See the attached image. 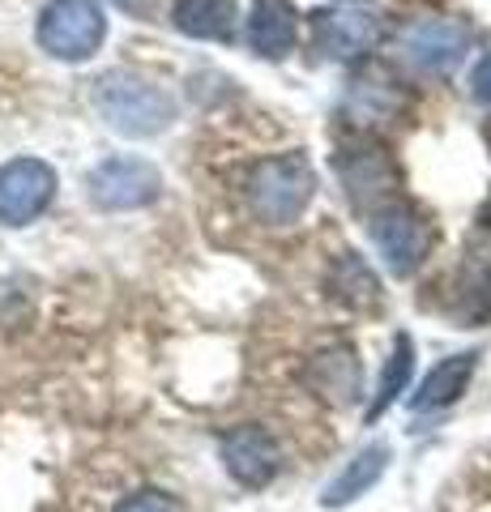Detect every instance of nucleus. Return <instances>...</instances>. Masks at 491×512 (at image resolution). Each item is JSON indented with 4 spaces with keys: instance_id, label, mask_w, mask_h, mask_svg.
Instances as JSON below:
<instances>
[{
    "instance_id": "obj_16",
    "label": "nucleus",
    "mask_w": 491,
    "mask_h": 512,
    "mask_svg": "<svg viewBox=\"0 0 491 512\" xmlns=\"http://www.w3.org/2000/svg\"><path fill=\"white\" fill-rule=\"evenodd\" d=\"M329 286H334V295L346 299L351 308H376L380 303V282L355 252H342L334 261V269H329Z\"/></svg>"
},
{
    "instance_id": "obj_1",
    "label": "nucleus",
    "mask_w": 491,
    "mask_h": 512,
    "mask_svg": "<svg viewBox=\"0 0 491 512\" xmlns=\"http://www.w3.org/2000/svg\"><path fill=\"white\" fill-rule=\"evenodd\" d=\"M94 107L120 137H158L176 124V99L137 73H107L94 86Z\"/></svg>"
},
{
    "instance_id": "obj_18",
    "label": "nucleus",
    "mask_w": 491,
    "mask_h": 512,
    "mask_svg": "<svg viewBox=\"0 0 491 512\" xmlns=\"http://www.w3.org/2000/svg\"><path fill=\"white\" fill-rule=\"evenodd\" d=\"M116 512H176V504L167 500L163 491H137V495H129Z\"/></svg>"
},
{
    "instance_id": "obj_10",
    "label": "nucleus",
    "mask_w": 491,
    "mask_h": 512,
    "mask_svg": "<svg viewBox=\"0 0 491 512\" xmlns=\"http://www.w3.org/2000/svg\"><path fill=\"white\" fill-rule=\"evenodd\" d=\"M316 39H321L325 56L359 60V56L376 52V43L385 39V22H380L372 9H334L316 22Z\"/></svg>"
},
{
    "instance_id": "obj_11",
    "label": "nucleus",
    "mask_w": 491,
    "mask_h": 512,
    "mask_svg": "<svg viewBox=\"0 0 491 512\" xmlns=\"http://www.w3.org/2000/svg\"><path fill=\"white\" fill-rule=\"evenodd\" d=\"M308 389L329 406H355L363 397V367L355 346H329L308 363Z\"/></svg>"
},
{
    "instance_id": "obj_8",
    "label": "nucleus",
    "mask_w": 491,
    "mask_h": 512,
    "mask_svg": "<svg viewBox=\"0 0 491 512\" xmlns=\"http://www.w3.org/2000/svg\"><path fill=\"white\" fill-rule=\"evenodd\" d=\"M406 56L423 73H449L470 47V30L457 18H419L406 30Z\"/></svg>"
},
{
    "instance_id": "obj_6",
    "label": "nucleus",
    "mask_w": 491,
    "mask_h": 512,
    "mask_svg": "<svg viewBox=\"0 0 491 512\" xmlns=\"http://www.w3.org/2000/svg\"><path fill=\"white\" fill-rule=\"evenodd\" d=\"M56 197V171L43 158H13L0 167V222L26 227Z\"/></svg>"
},
{
    "instance_id": "obj_3",
    "label": "nucleus",
    "mask_w": 491,
    "mask_h": 512,
    "mask_svg": "<svg viewBox=\"0 0 491 512\" xmlns=\"http://www.w3.org/2000/svg\"><path fill=\"white\" fill-rule=\"evenodd\" d=\"M35 39L47 56L82 64L103 47L107 39V13L99 0H52L39 13Z\"/></svg>"
},
{
    "instance_id": "obj_2",
    "label": "nucleus",
    "mask_w": 491,
    "mask_h": 512,
    "mask_svg": "<svg viewBox=\"0 0 491 512\" xmlns=\"http://www.w3.org/2000/svg\"><path fill=\"white\" fill-rule=\"evenodd\" d=\"M316 197V171L304 154H278L248 175V205L269 227H291Z\"/></svg>"
},
{
    "instance_id": "obj_17",
    "label": "nucleus",
    "mask_w": 491,
    "mask_h": 512,
    "mask_svg": "<svg viewBox=\"0 0 491 512\" xmlns=\"http://www.w3.org/2000/svg\"><path fill=\"white\" fill-rule=\"evenodd\" d=\"M410 372H415V346H410V338L402 333L398 342H393V355L385 363V372H380V384H376V397H372V406H368V419H380L393 402H398V393L406 389V380Z\"/></svg>"
},
{
    "instance_id": "obj_15",
    "label": "nucleus",
    "mask_w": 491,
    "mask_h": 512,
    "mask_svg": "<svg viewBox=\"0 0 491 512\" xmlns=\"http://www.w3.org/2000/svg\"><path fill=\"white\" fill-rule=\"evenodd\" d=\"M171 22H176V30L188 39L223 43L235 30V0H176Z\"/></svg>"
},
{
    "instance_id": "obj_12",
    "label": "nucleus",
    "mask_w": 491,
    "mask_h": 512,
    "mask_svg": "<svg viewBox=\"0 0 491 512\" xmlns=\"http://www.w3.org/2000/svg\"><path fill=\"white\" fill-rule=\"evenodd\" d=\"M389 470V444H368L359 448V453L346 461V470L334 478V483H325L321 491V504L325 508H346L351 500H359L363 491H372L380 478Z\"/></svg>"
},
{
    "instance_id": "obj_4",
    "label": "nucleus",
    "mask_w": 491,
    "mask_h": 512,
    "mask_svg": "<svg viewBox=\"0 0 491 512\" xmlns=\"http://www.w3.org/2000/svg\"><path fill=\"white\" fill-rule=\"evenodd\" d=\"M372 244L380 256H385V265L393 274L410 278L427 256H432L436 227H432V218L415 210V205L389 201V205H380V210H372Z\"/></svg>"
},
{
    "instance_id": "obj_13",
    "label": "nucleus",
    "mask_w": 491,
    "mask_h": 512,
    "mask_svg": "<svg viewBox=\"0 0 491 512\" xmlns=\"http://www.w3.org/2000/svg\"><path fill=\"white\" fill-rule=\"evenodd\" d=\"M295 13L282 0H252L248 13V43L265 60H282L295 47Z\"/></svg>"
},
{
    "instance_id": "obj_7",
    "label": "nucleus",
    "mask_w": 491,
    "mask_h": 512,
    "mask_svg": "<svg viewBox=\"0 0 491 512\" xmlns=\"http://www.w3.org/2000/svg\"><path fill=\"white\" fill-rule=\"evenodd\" d=\"M218 453H223V466H227V474L235 478V483L252 487V491L269 487L278 478V470H282L278 440L269 436L265 427H257V423L231 427L223 436V444H218Z\"/></svg>"
},
{
    "instance_id": "obj_19",
    "label": "nucleus",
    "mask_w": 491,
    "mask_h": 512,
    "mask_svg": "<svg viewBox=\"0 0 491 512\" xmlns=\"http://www.w3.org/2000/svg\"><path fill=\"white\" fill-rule=\"evenodd\" d=\"M470 94H474L479 103L491 107V52H487L479 64H474V73H470Z\"/></svg>"
},
{
    "instance_id": "obj_9",
    "label": "nucleus",
    "mask_w": 491,
    "mask_h": 512,
    "mask_svg": "<svg viewBox=\"0 0 491 512\" xmlns=\"http://www.w3.org/2000/svg\"><path fill=\"white\" fill-rule=\"evenodd\" d=\"M342 180L351 188L355 205H368V210H380V205L393 201V184H398V171H393L389 154L376 146H342Z\"/></svg>"
},
{
    "instance_id": "obj_5",
    "label": "nucleus",
    "mask_w": 491,
    "mask_h": 512,
    "mask_svg": "<svg viewBox=\"0 0 491 512\" xmlns=\"http://www.w3.org/2000/svg\"><path fill=\"white\" fill-rule=\"evenodd\" d=\"M90 201L99 205V210H112V214H124V210H146V205L158 201V192H163V175H158L154 163L146 158H107L90 171Z\"/></svg>"
},
{
    "instance_id": "obj_14",
    "label": "nucleus",
    "mask_w": 491,
    "mask_h": 512,
    "mask_svg": "<svg viewBox=\"0 0 491 512\" xmlns=\"http://www.w3.org/2000/svg\"><path fill=\"white\" fill-rule=\"evenodd\" d=\"M474 367H479V350H466V355L440 359L432 372L423 376L419 393L410 397V410H440V406H453L457 397L466 393V384H470V376H474Z\"/></svg>"
}]
</instances>
